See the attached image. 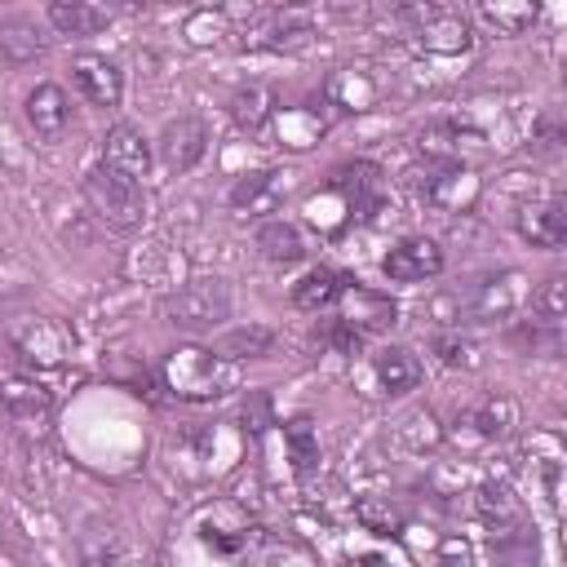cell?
<instances>
[{"label":"cell","mask_w":567,"mask_h":567,"mask_svg":"<svg viewBox=\"0 0 567 567\" xmlns=\"http://www.w3.org/2000/svg\"><path fill=\"white\" fill-rule=\"evenodd\" d=\"M80 195H84L89 213L106 230L128 235V230H137L146 221V190H142V182L128 177V173H120V168H111V164H102V159L84 168Z\"/></svg>","instance_id":"1"},{"label":"cell","mask_w":567,"mask_h":567,"mask_svg":"<svg viewBox=\"0 0 567 567\" xmlns=\"http://www.w3.org/2000/svg\"><path fill=\"white\" fill-rule=\"evenodd\" d=\"M159 385H164L173 399L208 403V399L226 394V385H230V363H226L213 346L186 341V346H177V350L164 354V363H159Z\"/></svg>","instance_id":"2"},{"label":"cell","mask_w":567,"mask_h":567,"mask_svg":"<svg viewBox=\"0 0 567 567\" xmlns=\"http://www.w3.org/2000/svg\"><path fill=\"white\" fill-rule=\"evenodd\" d=\"M4 341L18 354V363L31 368V372L58 368L75 350V332L58 315H18V319L4 323Z\"/></svg>","instance_id":"3"},{"label":"cell","mask_w":567,"mask_h":567,"mask_svg":"<svg viewBox=\"0 0 567 567\" xmlns=\"http://www.w3.org/2000/svg\"><path fill=\"white\" fill-rule=\"evenodd\" d=\"M164 319L186 337L213 332L230 319V288L221 279H190L164 297Z\"/></svg>","instance_id":"4"},{"label":"cell","mask_w":567,"mask_h":567,"mask_svg":"<svg viewBox=\"0 0 567 567\" xmlns=\"http://www.w3.org/2000/svg\"><path fill=\"white\" fill-rule=\"evenodd\" d=\"M527 297H532V284H527L523 270H492L465 292V315L478 319V323L509 319L527 306Z\"/></svg>","instance_id":"5"},{"label":"cell","mask_w":567,"mask_h":567,"mask_svg":"<svg viewBox=\"0 0 567 567\" xmlns=\"http://www.w3.org/2000/svg\"><path fill=\"white\" fill-rule=\"evenodd\" d=\"M208 142H213L208 120L195 115V111H182V115H173V120L159 128L155 155H159V164H164L168 173H190V168L208 155Z\"/></svg>","instance_id":"6"},{"label":"cell","mask_w":567,"mask_h":567,"mask_svg":"<svg viewBox=\"0 0 567 567\" xmlns=\"http://www.w3.org/2000/svg\"><path fill=\"white\" fill-rule=\"evenodd\" d=\"M385 279L394 284H430L443 275V248L430 235H403L399 244H390V252L381 257Z\"/></svg>","instance_id":"7"},{"label":"cell","mask_w":567,"mask_h":567,"mask_svg":"<svg viewBox=\"0 0 567 567\" xmlns=\"http://www.w3.org/2000/svg\"><path fill=\"white\" fill-rule=\"evenodd\" d=\"M71 84H75V93H80L89 106L111 111V106L124 102V71H120V62L106 58V53H75V58H71Z\"/></svg>","instance_id":"8"},{"label":"cell","mask_w":567,"mask_h":567,"mask_svg":"<svg viewBox=\"0 0 567 567\" xmlns=\"http://www.w3.org/2000/svg\"><path fill=\"white\" fill-rule=\"evenodd\" d=\"M0 412L18 430H44L53 421V394L31 372H13V377H0Z\"/></svg>","instance_id":"9"},{"label":"cell","mask_w":567,"mask_h":567,"mask_svg":"<svg viewBox=\"0 0 567 567\" xmlns=\"http://www.w3.org/2000/svg\"><path fill=\"white\" fill-rule=\"evenodd\" d=\"M332 315H337L341 323H350L354 332L368 337V332H385V328L399 319V306H394L385 292H377V288H368V284H359V279H350L346 292L337 297Z\"/></svg>","instance_id":"10"},{"label":"cell","mask_w":567,"mask_h":567,"mask_svg":"<svg viewBox=\"0 0 567 567\" xmlns=\"http://www.w3.org/2000/svg\"><path fill=\"white\" fill-rule=\"evenodd\" d=\"M22 115H27V124H31V133H35L40 142H58V137L71 128L75 106H71V97H66V89H62L58 80H40V84L22 97Z\"/></svg>","instance_id":"11"},{"label":"cell","mask_w":567,"mask_h":567,"mask_svg":"<svg viewBox=\"0 0 567 567\" xmlns=\"http://www.w3.org/2000/svg\"><path fill=\"white\" fill-rule=\"evenodd\" d=\"M49 22L35 13H0V62L27 66L49 53Z\"/></svg>","instance_id":"12"},{"label":"cell","mask_w":567,"mask_h":567,"mask_svg":"<svg viewBox=\"0 0 567 567\" xmlns=\"http://www.w3.org/2000/svg\"><path fill=\"white\" fill-rule=\"evenodd\" d=\"M509 425H514V403H509L505 394H487V399L470 403V408L456 416L452 439H456V443H470V447H483V443H496Z\"/></svg>","instance_id":"13"},{"label":"cell","mask_w":567,"mask_h":567,"mask_svg":"<svg viewBox=\"0 0 567 567\" xmlns=\"http://www.w3.org/2000/svg\"><path fill=\"white\" fill-rule=\"evenodd\" d=\"M332 120H337V111L323 102V97H310V102H301V106H275V128H279V137H284V146H292V151H306V146H315L328 128H332Z\"/></svg>","instance_id":"14"},{"label":"cell","mask_w":567,"mask_h":567,"mask_svg":"<svg viewBox=\"0 0 567 567\" xmlns=\"http://www.w3.org/2000/svg\"><path fill=\"white\" fill-rule=\"evenodd\" d=\"M514 226L532 248H563V239H567V199L563 195L532 199V204L518 208Z\"/></svg>","instance_id":"15"},{"label":"cell","mask_w":567,"mask_h":567,"mask_svg":"<svg viewBox=\"0 0 567 567\" xmlns=\"http://www.w3.org/2000/svg\"><path fill=\"white\" fill-rule=\"evenodd\" d=\"M487 554L492 567H540V540L532 518H509L501 527H487Z\"/></svg>","instance_id":"16"},{"label":"cell","mask_w":567,"mask_h":567,"mask_svg":"<svg viewBox=\"0 0 567 567\" xmlns=\"http://www.w3.org/2000/svg\"><path fill=\"white\" fill-rule=\"evenodd\" d=\"M368 368H372L377 390H381V394H390V399L412 394V390L421 385V377H425L421 359H416L408 346H377V350H372V359H368Z\"/></svg>","instance_id":"17"},{"label":"cell","mask_w":567,"mask_h":567,"mask_svg":"<svg viewBox=\"0 0 567 567\" xmlns=\"http://www.w3.org/2000/svg\"><path fill=\"white\" fill-rule=\"evenodd\" d=\"M44 22L53 35H71V40H89L97 31L111 27V9L102 4H89V0H53L44 9Z\"/></svg>","instance_id":"18"},{"label":"cell","mask_w":567,"mask_h":567,"mask_svg":"<svg viewBox=\"0 0 567 567\" xmlns=\"http://www.w3.org/2000/svg\"><path fill=\"white\" fill-rule=\"evenodd\" d=\"M412 18H416V35H421L425 49L456 53V49L470 44V22H465L461 9H439V4H430V9H416Z\"/></svg>","instance_id":"19"},{"label":"cell","mask_w":567,"mask_h":567,"mask_svg":"<svg viewBox=\"0 0 567 567\" xmlns=\"http://www.w3.org/2000/svg\"><path fill=\"white\" fill-rule=\"evenodd\" d=\"M102 164H111V168H120V173L142 182L146 168H151V142L133 124H111L106 137H102Z\"/></svg>","instance_id":"20"},{"label":"cell","mask_w":567,"mask_h":567,"mask_svg":"<svg viewBox=\"0 0 567 567\" xmlns=\"http://www.w3.org/2000/svg\"><path fill=\"white\" fill-rule=\"evenodd\" d=\"M257 248H261V257L275 261V266H297V261L310 257L306 230H301L297 221H288V217H266V221L257 226Z\"/></svg>","instance_id":"21"},{"label":"cell","mask_w":567,"mask_h":567,"mask_svg":"<svg viewBox=\"0 0 567 567\" xmlns=\"http://www.w3.org/2000/svg\"><path fill=\"white\" fill-rule=\"evenodd\" d=\"M346 284H350L346 270H337V266H310V270L292 284V306H297V310H310V315L332 310L337 297L346 292Z\"/></svg>","instance_id":"22"},{"label":"cell","mask_w":567,"mask_h":567,"mask_svg":"<svg viewBox=\"0 0 567 567\" xmlns=\"http://www.w3.org/2000/svg\"><path fill=\"white\" fill-rule=\"evenodd\" d=\"M230 208L239 213H275L279 208V173L275 168H257V173H244L235 186H230Z\"/></svg>","instance_id":"23"},{"label":"cell","mask_w":567,"mask_h":567,"mask_svg":"<svg viewBox=\"0 0 567 567\" xmlns=\"http://www.w3.org/2000/svg\"><path fill=\"white\" fill-rule=\"evenodd\" d=\"M505 341L518 350V354H536V359H558L563 354V328L558 323H545V319H518Z\"/></svg>","instance_id":"24"},{"label":"cell","mask_w":567,"mask_h":567,"mask_svg":"<svg viewBox=\"0 0 567 567\" xmlns=\"http://www.w3.org/2000/svg\"><path fill=\"white\" fill-rule=\"evenodd\" d=\"M230 115H235L239 128L257 133V128H266V124L275 120V93H270L266 84H248V89H239V93L230 97Z\"/></svg>","instance_id":"25"},{"label":"cell","mask_w":567,"mask_h":567,"mask_svg":"<svg viewBox=\"0 0 567 567\" xmlns=\"http://www.w3.org/2000/svg\"><path fill=\"white\" fill-rule=\"evenodd\" d=\"M275 346V332L270 328H261V323H252V328H230V332H221L217 341H213V350L230 363V359H257V354H266Z\"/></svg>","instance_id":"26"},{"label":"cell","mask_w":567,"mask_h":567,"mask_svg":"<svg viewBox=\"0 0 567 567\" xmlns=\"http://www.w3.org/2000/svg\"><path fill=\"white\" fill-rule=\"evenodd\" d=\"M478 18L487 27H496V35H523L540 18V9L536 4H483Z\"/></svg>","instance_id":"27"},{"label":"cell","mask_w":567,"mask_h":567,"mask_svg":"<svg viewBox=\"0 0 567 567\" xmlns=\"http://www.w3.org/2000/svg\"><path fill=\"white\" fill-rule=\"evenodd\" d=\"M284 443H288V452H292L297 474H310V470H315V461H319V439H315V430H310V421H306V416H297V421H288V425H284Z\"/></svg>","instance_id":"28"},{"label":"cell","mask_w":567,"mask_h":567,"mask_svg":"<svg viewBox=\"0 0 567 567\" xmlns=\"http://www.w3.org/2000/svg\"><path fill=\"white\" fill-rule=\"evenodd\" d=\"M527 306H532V310H527L532 319H545V323H558V328H563V310H567V301H563V275L540 279V288H532Z\"/></svg>","instance_id":"29"},{"label":"cell","mask_w":567,"mask_h":567,"mask_svg":"<svg viewBox=\"0 0 567 567\" xmlns=\"http://www.w3.org/2000/svg\"><path fill=\"white\" fill-rule=\"evenodd\" d=\"M434 354H439L447 368H474V363H478V359H474V341L461 337V332H439V337H434Z\"/></svg>","instance_id":"30"},{"label":"cell","mask_w":567,"mask_h":567,"mask_svg":"<svg viewBox=\"0 0 567 567\" xmlns=\"http://www.w3.org/2000/svg\"><path fill=\"white\" fill-rule=\"evenodd\" d=\"M315 31H310V22H297V18H279L275 27H270V49H297V44H306Z\"/></svg>","instance_id":"31"},{"label":"cell","mask_w":567,"mask_h":567,"mask_svg":"<svg viewBox=\"0 0 567 567\" xmlns=\"http://www.w3.org/2000/svg\"><path fill=\"white\" fill-rule=\"evenodd\" d=\"M323 341L337 350V354H359V346H363V332H354L350 323H341V319H328V328H323Z\"/></svg>","instance_id":"32"},{"label":"cell","mask_w":567,"mask_h":567,"mask_svg":"<svg viewBox=\"0 0 567 567\" xmlns=\"http://www.w3.org/2000/svg\"><path fill=\"white\" fill-rule=\"evenodd\" d=\"M434 567H474V549H470L461 536H447V540L439 545Z\"/></svg>","instance_id":"33"},{"label":"cell","mask_w":567,"mask_h":567,"mask_svg":"<svg viewBox=\"0 0 567 567\" xmlns=\"http://www.w3.org/2000/svg\"><path fill=\"white\" fill-rule=\"evenodd\" d=\"M341 567H390V558H385V554H377V549H368V554H354V558H346Z\"/></svg>","instance_id":"34"}]
</instances>
